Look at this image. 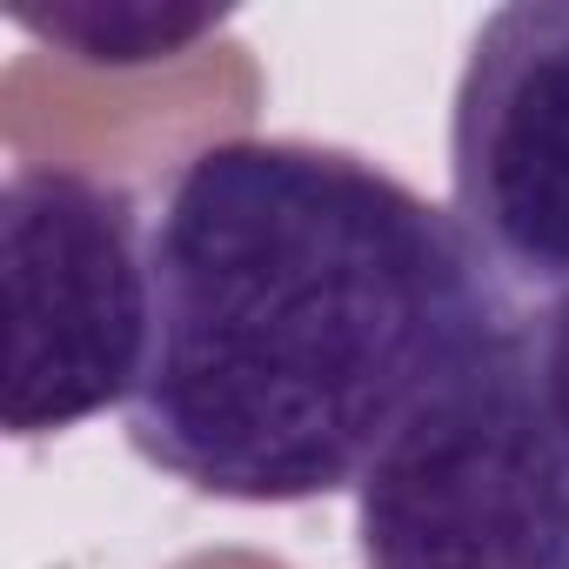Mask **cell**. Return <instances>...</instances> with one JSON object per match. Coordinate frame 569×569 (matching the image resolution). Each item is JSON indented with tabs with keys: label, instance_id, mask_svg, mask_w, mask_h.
<instances>
[{
	"label": "cell",
	"instance_id": "obj_1",
	"mask_svg": "<svg viewBox=\"0 0 569 569\" xmlns=\"http://www.w3.org/2000/svg\"><path fill=\"white\" fill-rule=\"evenodd\" d=\"M128 442L214 502L356 496L382 442L522 322L462 221L329 141H201L148 214Z\"/></svg>",
	"mask_w": 569,
	"mask_h": 569
},
{
	"label": "cell",
	"instance_id": "obj_2",
	"mask_svg": "<svg viewBox=\"0 0 569 569\" xmlns=\"http://www.w3.org/2000/svg\"><path fill=\"white\" fill-rule=\"evenodd\" d=\"M362 569H569V436L529 316L476 349L356 482Z\"/></svg>",
	"mask_w": 569,
	"mask_h": 569
},
{
	"label": "cell",
	"instance_id": "obj_3",
	"mask_svg": "<svg viewBox=\"0 0 569 569\" xmlns=\"http://www.w3.org/2000/svg\"><path fill=\"white\" fill-rule=\"evenodd\" d=\"M0 429L14 442L128 416L148 369V214L94 168L21 161L0 188Z\"/></svg>",
	"mask_w": 569,
	"mask_h": 569
},
{
	"label": "cell",
	"instance_id": "obj_4",
	"mask_svg": "<svg viewBox=\"0 0 569 569\" xmlns=\"http://www.w3.org/2000/svg\"><path fill=\"white\" fill-rule=\"evenodd\" d=\"M449 214L509 309L569 296V0L476 28L449 101Z\"/></svg>",
	"mask_w": 569,
	"mask_h": 569
},
{
	"label": "cell",
	"instance_id": "obj_5",
	"mask_svg": "<svg viewBox=\"0 0 569 569\" xmlns=\"http://www.w3.org/2000/svg\"><path fill=\"white\" fill-rule=\"evenodd\" d=\"M8 21L94 74H141L201 54L228 8H174V0H8Z\"/></svg>",
	"mask_w": 569,
	"mask_h": 569
},
{
	"label": "cell",
	"instance_id": "obj_6",
	"mask_svg": "<svg viewBox=\"0 0 569 569\" xmlns=\"http://www.w3.org/2000/svg\"><path fill=\"white\" fill-rule=\"evenodd\" d=\"M529 349H536L542 396H549V409H556V422L569 436V296L529 316Z\"/></svg>",
	"mask_w": 569,
	"mask_h": 569
}]
</instances>
